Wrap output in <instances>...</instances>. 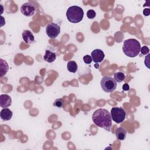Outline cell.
<instances>
[{
	"label": "cell",
	"instance_id": "obj_1",
	"mask_svg": "<svg viewBox=\"0 0 150 150\" xmlns=\"http://www.w3.org/2000/svg\"><path fill=\"white\" fill-rule=\"evenodd\" d=\"M92 120L94 124L110 132L112 127V118L110 112L106 109L99 108L92 115Z\"/></svg>",
	"mask_w": 150,
	"mask_h": 150
},
{
	"label": "cell",
	"instance_id": "obj_2",
	"mask_svg": "<svg viewBox=\"0 0 150 150\" xmlns=\"http://www.w3.org/2000/svg\"><path fill=\"white\" fill-rule=\"evenodd\" d=\"M140 43L135 39H128L124 42L122 51L128 57H135L140 52Z\"/></svg>",
	"mask_w": 150,
	"mask_h": 150
},
{
	"label": "cell",
	"instance_id": "obj_3",
	"mask_svg": "<svg viewBox=\"0 0 150 150\" xmlns=\"http://www.w3.org/2000/svg\"><path fill=\"white\" fill-rule=\"evenodd\" d=\"M84 16L83 9L78 6H71L69 7L66 12L67 20L71 23H79L81 22Z\"/></svg>",
	"mask_w": 150,
	"mask_h": 150
},
{
	"label": "cell",
	"instance_id": "obj_4",
	"mask_svg": "<svg viewBox=\"0 0 150 150\" xmlns=\"http://www.w3.org/2000/svg\"><path fill=\"white\" fill-rule=\"evenodd\" d=\"M100 84L103 91L106 93H112L117 87V82L113 78L109 76L103 77L100 81Z\"/></svg>",
	"mask_w": 150,
	"mask_h": 150
},
{
	"label": "cell",
	"instance_id": "obj_5",
	"mask_svg": "<svg viewBox=\"0 0 150 150\" xmlns=\"http://www.w3.org/2000/svg\"><path fill=\"white\" fill-rule=\"evenodd\" d=\"M111 116L112 120L117 124L121 123L125 118L126 112L121 107H115L111 110Z\"/></svg>",
	"mask_w": 150,
	"mask_h": 150
},
{
	"label": "cell",
	"instance_id": "obj_6",
	"mask_svg": "<svg viewBox=\"0 0 150 150\" xmlns=\"http://www.w3.org/2000/svg\"><path fill=\"white\" fill-rule=\"evenodd\" d=\"M60 32V26L55 23H51L46 27V33L51 39L56 38Z\"/></svg>",
	"mask_w": 150,
	"mask_h": 150
},
{
	"label": "cell",
	"instance_id": "obj_7",
	"mask_svg": "<svg viewBox=\"0 0 150 150\" xmlns=\"http://www.w3.org/2000/svg\"><path fill=\"white\" fill-rule=\"evenodd\" d=\"M36 11V8L33 4L30 2H26L23 4L21 7V11L23 15L26 16H33Z\"/></svg>",
	"mask_w": 150,
	"mask_h": 150
},
{
	"label": "cell",
	"instance_id": "obj_8",
	"mask_svg": "<svg viewBox=\"0 0 150 150\" xmlns=\"http://www.w3.org/2000/svg\"><path fill=\"white\" fill-rule=\"evenodd\" d=\"M91 56L94 62L101 63L105 57V54L102 50L96 49L93 50V52L91 53Z\"/></svg>",
	"mask_w": 150,
	"mask_h": 150
},
{
	"label": "cell",
	"instance_id": "obj_9",
	"mask_svg": "<svg viewBox=\"0 0 150 150\" xmlns=\"http://www.w3.org/2000/svg\"><path fill=\"white\" fill-rule=\"evenodd\" d=\"M22 39L25 43L30 45L35 41V38L31 31L29 30H25L22 34Z\"/></svg>",
	"mask_w": 150,
	"mask_h": 150
},
{
	"label": "cell",
	"instance_id": "obj_10",
	"mask_svg": "<svg viewBox=\"0 0 150 150\" xmlns=\"http://www.w3.org/2000/svg\"><path fill=\"white\" fill-rule=\"evenodd\" d=\"M12 100L8 94H1L0 96V106L2 108H7L11 105Z\"/></svg>",
	"mask_w": 150,
	"mask_h": 150
},
{
	"label": "cell",
	"instance_id": "obj_11",
	"mask_svg": "<svg viewBox=\"0 0 150 150\" xmlns=\"http://www.w3.org/2000/svg\"><path fill=\"white\" fill-rule=\"evenodd\" d=\"M1 118L4 121L10 120L12 117V111L8 108H3L0 112Z\"/></svg>",
	"mask_w": 150,
	"mask_h": 150
},
{
	"label": "cell",
	"instance_id": "obj_12",
	"mask_svg": "<svg viewBox=\"0 0 150 150\" xmlns=\"http://www.w3.org/2000/svg\"><path fill=\"white\" fill-rule=\"evenodd\" d=\"M56 58V54L55 53L51 52L49 50H46L45 51V54L43 56V59L45 61L48 63H52L53 62Z\"/></svg>",
	"mask_w": 150,
	"mask_h": 150
},
{
	"label": "cell",
	"instance_id": "obj_13",
	"mask_svg": "<svg viewBox=\"0 0 150 150\" xmlns=\"http://www.w3.org/2000/svg\"><path fill=\"white\" fill-rule=\"evenodd\" d=\"M127 131L122 127H119L116 129L115 131V136L117 139L118 140H124L126 138Z\"/></svg>",
	"mask_w": 150,
	"mask_h": 150
},
{
	"label": "cell",
	"instance_id": "obj_14",
	"mask_svg": "<svg viewBox=\"0 0 150 150\" xmlns=\"http://www.w3.org/2000/svg\"><path fill=\"white\" fill-rule=\"evenodd\" d=\"M1 60V77H3L4 75L6 74L7 73L8 69H9V66L6 62L2 59H0Z\"/></svg>",
	"mask_w": 150,
	"mask_h": 150
},
{
	"label": "cell",
	"instance_id": "obj_15",
	"mask_svg": "<svg viewBox=\"0 0 150 150\" xmlns=\"http://www.w3.org/2000/svg\"><path fill=\"white\" fill-rule=\"evenodd\" d=\"M67 68L69 71L74 73L77 71V63L74 61V60H71V61H69L67 63Z\"/></svg>",
	"mask_w": 150,
	"mask_h": 150
},
{
	"label": "cell",
	"instance_id": "obj_16",
	"mask_svg": "<svg viewBox=\"0 0 150 150\" xmlns=\"http://www.w3.org/2000/svg\"><path fill=\"white\" fill-rule=\"evenodd\" d=\"M125 75L123 72L118 71L114 74V79L117 83H121L125 80Z\"/></svg>",
	"mask_w": 150,
	"mask_h": 150
},
{
	"label": "cell",
	"instance_id": "obj_17",
	"mask_svg": "<svg viewBox=\"0 0 150 150\" xmlns=\"http://www.w3.org/2000/svg\"><path fill=\"white\" fill-rule=\"evenodd\" d=\"M64 104V102L63 98H57L55 100V101L53 103V105L58 108L63 107Z\"/></svg>",
	"mask_w": 150,
	"mask_h": 150
},
{
	"label": "cell",
	"instance_id": "obj_18",
	"mask_svg": "<svg viewBox=\"0 0 150 150\" xmlns=\"http://www.w3.org/2000/svg\"><path fill=\"white\" fill-rule=\"evenodd\" d=\"M96 16V13L95 12V11H94L93 9H89L87 12V16L88 19H94Z\"/></svg>",
	"mask_w": 150,
	"mask_h": 150
},
{
	"label": "cell",
	"instance_id": "obj_19",
	"mask_svg": "<svg viewBox=\"0 0 150 150\" xmlns=\"http://www.w3.org/2000/svg\"><path fill=\"white\" fill-rule=\"evenodd\" d=\"M83 61L86 64H89L91 63V62H93V60H92L91 56L87 54L83 57Z\"/></svg>",
	"mask_w": 150,
	"mask_h": 150
},
{
	"label": "cell",
	"instance_id": "obj_20",
	"mask_svg": "<svg viewBox=\"0 0 150 150\" xmlns=\"http://www.w3.org/2000/svg\"><path fill=\"white\" fill-rule=\"evenodd\" d=\"M140 52H141L142 55H146L147 54H149V49L146 46H144L141 47Z\"/></svg>",
	"mask_w": 150,
	"mask_h": 150
},
{
	"label": "cell",
	"instance_id": "obj_21",
	"mask_svg": "<svg viewBox=\"0 0 150 150\" xmlns=\"http://www.w3.org/2000/svg\"><path fill=\"white\" fill-rule=\"evenodd\" d=\"M122 90L124 91H128L129 90V86L128 83H125L122 86Z\"/></svg>",
	"mask_w": 150,
	"mask_h": 150
},
{
	"label": "cell",
	"instance_id": "obj_22",
	"mask_svg": "<svg viewBox=\"0 0 150 150\" xmlns=\"http://www.w3.org/2000/svg\"><path fill=\"white\" fill-rule=\"evenodd\" d=\"M149 13H150V10L148 8L145 9L143 11V14L144 16H149Z\"/></svg>",
	"mask_w": 150,
	"mask_h": 150
}]
</instances>
